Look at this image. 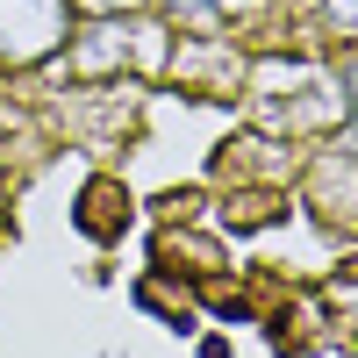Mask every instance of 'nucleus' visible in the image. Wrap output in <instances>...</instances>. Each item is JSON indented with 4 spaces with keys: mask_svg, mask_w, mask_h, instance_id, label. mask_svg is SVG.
Wrapping results in <instances>:
<instances>
[{
    "mask_svg": "<svg viewBox=\"0 0 358 358\" xmlns=\"http://www.w3.org/2000/svg\"><path fill=\"white\" fill-rule=\"evenodd\" d=\"M79 15H129V8H143V0H72Z\"/></svg>",
    "mask_w": 358,
    "mask_h": 358,
    "instance_id": "nucleus-7",
    "label": "nucleus"
},
{
    "mask_svg": "<svg viewBox=\"0 0 358 358\" xmlns=\"http://www.w3.org/2000/svg\"><path fill=\"white\" fill-rule=\"evenodd\" d=\"M172 79L201 86V94H215V86H244V50H236L229 36H179Z\"/></svg>",
    "mask_w": 358,
    "mask_h": 358,
    "instance_id": "nucleus-3",
    "label": "nucleus"
},
{
    "mask_svg": "<svg viewBox=\"0 0 358 358\" xmlns=\"http://www.w3.org/2000/svg\"><path fill=\"white\" fill-rule=\"evenodd\" d=\"M244 101L251 115L273 136H308V129H330L344 122V86H337V65L322 57H294V50H265L244 65Z\"/></svg>",
    "mask_w": 358,
    "mask_h": 358,
    "instance_id": "nucleus-1",
    "label": "nucleus"
},
{
    "mask_svg": "<svg viewBox=\"0 0 358 358\" xmlns=\"http://www.w3.org/2000/svg\"><path fill=\"white\" fill-rule=\"evenodd\" d=\"M0 115H8V108H0Z\"/></svg>",
    "mask_w": 358,
    "mask_h": 358,
    "instance_id": "nucleus-8",
    "label": "nucleus"
},
{
    "mask_svg": "<svg viewBox=\"0 0 358 358\" xmlns=\"http://www.w3.org/2000/svg\"><path fill=\"white\" fill-rule=\"evenodd\" d=\"M165 22H179V36H222L229 29V8L222 0H158Z\"/></svg>",
    "mask_w": 358,
    "mask_h": 358,
    "instance_id": "nucleus-4",
    "label": "nucleus"
},
{
    "mask_svg": "<svg viewBox=\"0 0 358 358\" xmlns=\"http://www.w3.org/2000/svg\"><path fill=\"white\" fill-rule=\"evenodd\" d=\"M337 86H344V108L358 115V43L344 50V65H337Z\"/></svg>",
    "mask_w": 358,
    "mask_h": 358,
    "instance_id": "nucleus-6",
    "label": "nucleus"
},
{
    "mask_svg": "<svg viewBox=\"0 0 358 358\" xmlns=\"http://www.w3.org/2000/svg\"><path fill=\"white\" fill-rule=\"evenodd\" d=\"M72 43V0H0V72L57 65Z\"/></svg>",
    "mask_w": 358,
    "mask_h": 358,
    "instance_id": "nucleus-2",
    "label": "nucleus"
},
{
    "mask_svg": "<svg viewBox=\"0 0 358 358\" xmlns=\"http://www.w3.org/2000/svg\"><path fill=\"white\" fill-rule=\"evenodd\" d=\"M308 15L330 29V36H344V43H358V0H308Z\"/></svg>",
    "mask_w": 358,
    "mask_h": 358,
    "instance_id": "nucleus-5",
    "label": "nucleus"
}]
</instances>
